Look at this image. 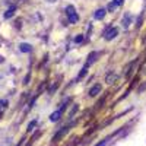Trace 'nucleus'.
<instances>
[{"label":"nucleus","instance_id":"obj_1","mask_svg":"<svg viewBox=\"0 0 146 146\" xmlns=\"http://www.w3.org/2000/svg\"><path fill=\"white\" fill-rule=\"evenodd\" d=\"M66 12H67V16H69L70 23H76L79 21V16H78V13H76V10H75V7H73V6H67L66 7Z\"/></svg>","mask_w":146,"mask_h":146},{"label":"nucleus","instance_id":"obj_2","mask_svg":"<svg viewBox=\"0 0 146 146\" xmlns=\"http://www.w3.org/2000/svg\"><path fill=\"white\" fill-rule=\"evenodd\" d=\"M117 35H118V29H117V28H110V29L105 32V38L110 41V40H114Z\"/></svg>","mask_w":146,"mask_h":146},{"label":"nucleus","instance_id":"obj_3","mask_svg":"<svg viewBox=\"0 0 146 146\" xmlns=\"http://www.w3.org/2000/svg\"><path fill=\"white\" fill-rule=\"evenodd\" d=\"M64 108H66V102H64V104L62 105V108H60L58 111H56V113H53V114H51L50 120H51V121H57V120H58L60 117H62V113H63V110H64Z\"/></svg>","mask_w":146,"mask_h":146},{"label":"nucleus","instance_id":"obj_4","mask_svg":"<svg viewBox=\"0 0 146 146\" xmlns=\"http://www.w3.org/2000/svg\"><path fill=\"white\" fill-rule=\"evenodd\" d=\"M101 91H102V86H101L100 83H96V85H94V86L91 88V91H89V95H91V96H96V95H98Z\"/></svg>","mask_w":146,"mask_h":146},{"label":"nucleus","instance_id":"obj_5","mask_svg":"<svg viewBox=\"0 0 146 146\" xmlns=\"http://www.w3.org/2000/svg\"><path fill=\"white\" fill-rule=\"evenodd\" d=\"M105 13H107V10H105V9H98V10H96L95 13H94V18L100 21V19H102V18L105 16Z\"/></svg>","mask_w":146,"mask_h":146},{"label":"nucleus","instance_id":"obj_6","mask_svg":"<svg viewBox=\"0 0 146 146\" xmlns=\"http://www.w3.org/2000/svg\"><path fill=\"white\" fill-rule=\"evenodd\" d=\"M19 48H21L22 53H31V51H32V47H31L29 44H27V42H22V44L19 45Z\"/></svg>","mask_w":146,"mask_h":146},{"label":"nucleus","instance_id":"obj_7","mask_svg":"<svg viewBox=\"0 0 146 146\" xmlns=\"http://www.w3.org/2000/svg\"><path fill=\"white\" fill-rule=\"evenodd\" d=\"M15 10H16V7H15V6L9 7V9L6 10V13H5V19H9V18L13 16V15H15Z\"/></svg>","mask_w":146,"mask_h":146},{"label":"nucleus","instance_id":"obj_8","mask_svg":"<svg viewBox=\"0 0 146 146\" xmlns=\"http://www.w3.org/2000/svg\"><path fill=\"white\" fill-rule=\"evenodd\" d=\"M130 23H131V18H130L129 13H126L124 18H123V27H124V28H129V27H130Z\"/></svg>","mask_w":146,"mask_h":146},{"label":"nucleus","instance_id":"obj_9","mask_svg":"<svg viewBox=\"0 0 146 146\" xmlns=\"http://www.w3.org/2000/svg\"><path fill=\"white\" fill-rule=\"evenodd\" d=\"M95 58H96V53H91V54H89V57H88V62H86V66H88V67L95 62Z\"/></svg>","mask_w":146,"mask_h":146},{"label":"nucleus","instance_id":"obj_10","mask_svg":"<svg viewBox=\"0 0 146 146\" xmlns=\"http://www.w3.org/2000/svg\"><path fill=\"white\" fill-rule=\"evenodd\" d=\"M67 129H69V127H63V130H62V131H60V133H57V135L54 136V140H57V139H60V137H62V136L64 135V133L67 131Z\"/></svg>","mask_w":146,"mask_h":146},{"label":"nucleus","instance_id":"obj_11","mask_svg":"<svg viewBox=\"0 0 146 146\" xmlns=\"http://www.w3.org/2000/svg\"><path fill=\"white\" fill-rule=\"evenodd\" d=\"M114 79H117V75H110V76L107 78L108 83H113V80H114Z\"/></svg>","mask_w":146,"mask_h":146},{"label":"nucleus","instance_id":"obj_12","mask_svg":"<svg viewBox=\"0 0 146 146\" xmlns=\"http://www.w3.org/2000/svg\"><path fill=\"white\" fill-rule=\"evenodd\" d=\"M34 126H36V120H32L31 123H29V126H28V130L31 131L32 129H34Z\"/></svg>","mask_w":146,"mask_h":146},{"label":"nucleus","instance_id":"obj_13","mask_svg":"<svg viewBox=\"0 0 146 146\" xmlns=\"http://www.w3.org/2000/svg\"><path fill=\"white\" fill-rule=\"evenodd\" d=\"M124 3V0H113V5H115V6H121Z\"/></svg>","mask_w":146,"mask_h":146},{"label":"nucleus","instance_id":"obj_14","mask_svg":"<svg viewBox=\"0 0 146 146\" xmlns=\"http://www.w3.org/2000/svg\"><path fill=\"white\" fill-rule=\"evenodd\" d=\"M86 70H88V66H85V67H83V70L79 73V78H82V76H85V75H86Z\"/></svg>","mask_w":146,"mask_h":146},{"label":"nucleus","instance_id":"obj_15","mask_svg":"<svg viewBox=\"0 0 146 146\" xmlns=\"http://www.w3.org/2000/svg\"><path fill=\"white\" fill-rule=\"evenodd\" d=\"M82 41H83V35H78L76 38H75V42H78V44L82 42Z\"/></svg>","mask_w":146,"mask_h":146},{"label":"nucleus","instance_id":"obj_16","mask_svg":"<svg viewBox=\"0 0 146 146\" xmlns=\"http://www.w3.org/2000/svg\"><path fill=\"white\" fill-rule=\"evenodd\" d=\"M6 104H7V101L6 100H2V101H0V108H5Z\"/></svg>","mask_w":146,"mask_h":146},{"label":"nucleus","instance_id":"obj_17","mask_svg":"<svg viewBox=\"0 0 146 146\" xmlns=\"http://www.w3.org/2000/svg\"><path fill=\"white\" fill-rule=\"evenodd\" d=\"M76 110H78V105H75V107H73V110L70 111V115H73V114H75V113H76Z\"/></svg>","mask_w":146,"mask_h":146},{"label":"nucleus","instance_id":"obj_18","mask_svg":"<svg viewBox=\"0 0 146 146\" xmlns=\"http://www.w3.org/2000/svg\"><path fill=\"white\" fill-rule=\"evenodd\" d=\"M107 142H108V140H104V142L98 143V145H96V146H105V145H107Z\"/></svg>","mask_w":146,"mask_h":146},{"label":"nucleus","instance_id":"obj_19","mask_svg":"<svg viewBox=\"0 0 146 146\" xmlns=\"http://www.w3.org/2000/svg\"><path fill=\"white\" fill-rule=\"evenodd\" d=\"M48 2H51V3H53V2H56V0H48Z\"/></svg>","mask_w":146,"mask_h":146}]
</instances>
